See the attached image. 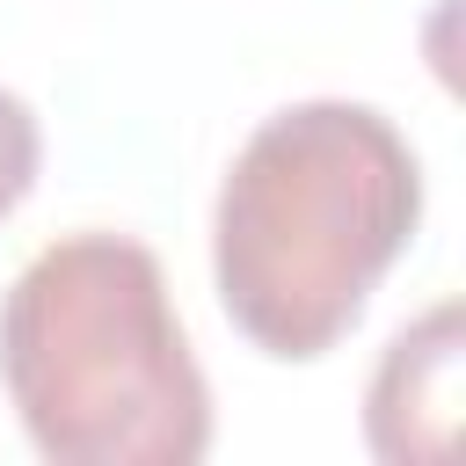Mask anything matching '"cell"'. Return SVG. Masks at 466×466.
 Wrapping results in <instances>:
<instances>
[{"instance_id":"6da1fadb","label":"cell","mask_w":466,"mask_h":466,"mask_svg":"<svg viewBox=\"0 0 466 466\" xmlns=\"http://www.w3.org/2000/svg\"><path fill=\"white\" fill-rule=\"evenodd\" d=\"M422 218V160L371 102H291L248 131L211 211L226 320L284 364L328 357Z\"/></svg>"},{"instance_id":"7a4b0ae2","label":"cell","mask_w":466,"mask_h":466,"mask_svg":"<svg viewBox=\"0 0 466 466\" xmlns=\"http://www.w3.org/2000/svg\"><path fill=\"white\" fill-rule=\"evenodd\" d=\"M0 386L51 466H197L211 386L175 320L160 255L131 233H66L0 299Z\"/></svg>"},{"instance_id":"3957f363","label":"cell","mask_w":466,"mask_h":466,"mask_svg":"<svg viewBox=\"0 0 466 466\" xmlns=\"http://www.w3.org/2000/svg\"><path fill=\"white\" fill-rule=\"evenodd\" d=\"M459 371H466V335L459 306H430L415 328H400L371 371L364 393V437L386 466H422L451 451L459 430Z\"/></svg>"},{"instance_id":"277c9868","label":"cell","mask_w":466,"mask_h":466,"mask_svg":"<svg viewBox=\"0 0 466 466\" xmlns=\"http://www.w3.org/2000/svg\"><path fill=\"white\" fill-rule=\"evenodd\" d=\"M36 167H44V131H36V109L0 87V218L36 189Z\"/></svg>"}]
</instances>
